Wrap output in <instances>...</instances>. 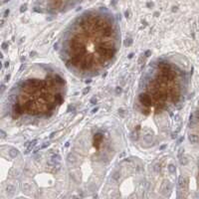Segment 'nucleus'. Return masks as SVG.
<instances>
[{"label":"nucleus","mask_w":199,"mask_h":199,"mask_svg":"<svg viewBox=\"0 0 199 199\" xmlns=\"http://www.w3.org/2000/svg\"><path fill=\"white\" fill-rule=\"evenodd\" d=\"M18 153H19V151H18V149H16V148H11L9 151V154L11 157H16L18 155Z\"/></svg>","instance_id":"nucleus-2"},{"label":"nucleus","mask_w":199,"mask_h":199,"mask_svg":"<svg viewBox=\"0 0 199 199\" xmlns=\"http://www.w3.org/2000/svg\"><path fill=\"white\" fill-rule=\"evenodd\" d=\"M132 39H129V40L125 41V45H127V46H130V44H132Z\"/></svg>","instance_id":"nucleus-9"},{"label":"nucleus","mask_w":199,"mask_h":199,"mask_svg":"<svg viewBox=\"0 0 199 199\" xmlns=\"http://www.w3.org/2000/svg\"><path fill=\"white\" fill-rule=\"evenodd\" d=\"M97 103V99H96V98H95V97H94V98H92V99H91V103H93V105H95V103Z\"/></svg>","instance_id":"nucleus-10"},{"label":"nucleus","mask_w":199,"mask_h":199,"mask_svg":"<svg viewBox=\"0 0 199 199\" xmlns=\"http://www.w3.org/2000/svg\"><path fill=\"white\" fill-rule=\"evenodd\" d=\"M138 99H140V102L145 107H151V98L148 94H140Z\"/></svg>","instance_id":"nucleus-1"},{"label":"nucleus","mask_w":199,"mask_h":199,"mask_svg":"<svg viewBox=\"0 0 199 199\" xmlns=\"http://www.w3.org/2000/svg\"><path fill=\"white\" fill-rule=\"evenodd\" d=\"M9 14V9H7V10H5V12H4V17H7V15Z\"/></svg>","instance_id":"nucleus-12"},{"label":"nucleus","mask_w":199,"mask_h":199,"mask_svg":"<svg viewBox=\"0 0 199 199\" xmlns=\"http://www.w3.org/2000/svg\"><path fill=\"white\" fill-rule=\"evenodd\" d=\"M168 170H169L171 173H174L176 171V168H175V166H174V165L170 164L169 166H168Z\"/></svg>","instance_id":"nucleus-5"},{"label":"nucleus","mask_w":199,"mask_h":199,"mask_svg":"<svg viewBox=\"0 0 199 199\" xmlns=\"http://www.w3.org/2000/svg\"><path fill=\"white\" fill-rule=\"evenodd\" d=\"M36 143H37V140H34L33 141H31V143H30L29 146H28V149H27V152H28L29 151H31V148H34V146L36 145Z\"/></svg>","instance_id":"nucleus-4"},{"label":"nucleus","mask_w":199,"mask_h":199,"mask_svg":"<svg viewBox=\"0 0 199 199\" xmlns=\"http://www.w3.org/2000/svg\"><path fill=\"white\" fill-rule=\"evenodd\" d=\"M149 54H151V51H149V50L145 52V56H146V57H148V56L149 55Z\"/></svg>","instance_id":"nucleus-14"},{"label":"nucleus","mask_w":199,"mask_h":199,"mask_svg":"<svg viewBox=\"0 0 199 199\" xmlns=\"http://www.w3.org/2000/svg\"><path fill=\"white\" fill-rule=\"evenodd\" d=\"M26 8H27V5H26V4L22 5V6H21L20 11H21V12H24V11H25V10H26Z\"/></svg>","instance_id":"nucleus-7"},{"label":"nucleus","mask_w":199,"mask_h":199,"mask_svg":"<svg viewBox=\"0 0 199 199\" xmlns=\"http://www.w3.org/2000/svg\"><path fill=\"white\" fill-rule=\"evenodd\" d=\"M125 17H129V12H125Z\"/></svg>","instance_id":"nucleus-19"},{"label":"nucleus","mask_w":199,"mask_h":199,"mask_svg":"<svg viewBox=\"0 0 199 199\" xmlns=\"http://www.w3.org/2000/svg\"><path fill=\"white\" fill-rule=\"evenodd\" d=\"M189 140L191 141V143H195V141L197 140V137H196L195 135H191L189 137Z\"/></svg>","instance_id":"nucleus-6"},{"label":"nucleus","mask_w":199,"mask_h":199,"mask_svg":"<svg viewBox=\"0 0 199 199\" xmlns=\"http://www.w3.org/2000/svg\"><path fill=\"white\" fill-rule=\"evenodd\" d=\"M7 46H8V43H3V44H2V48H3V49H6Z\"/></svg>","instance_id":"nucleus-13"},{"label":"nucleus","mask_w":199,"mask_h":199,"mask_svg":"<svg viewBox=\"0 0 199 199\" xmlns=\"http://www.w3.org/2000/svg\"><path fill=\"white\" fill-rule=\"evenodd\" d=\"M7 1H9V0H5V1H4V2H7Z\"/></svg>","instance_id":"nucleus-20"},{"label":"nucleus","mask_w":199,"mask_h":199,"mask_svg":"<svg viewBox=\"0 0 199 199\" xmlns=\"http://www.w3.org/2000/svg\"><path fill=\"white\" fill-rule=\"evenodd\" d=\"M90 90H91V89H90V87H88V88H87V89L84 90L83 94H87V93H89V92H90Z\"/></svg>","instance_id":"nucleus-11"},{"label":"nucleus","mask_w":199,"mask_h":199,"mask_svg":"<svg viewBox=\"0 0 199 199\" xmlns=\"http://www.w3.org/2000/svg\"><path fill=\"white\" fill-rule=\"evenodd\" d=\"M121 92H122V89H119V88L117 89V93H121Z\"/></svg>","instance_id":"nucleus-16"},{"label":"nucleus","mask_w":199,"mask_h":199,"mask_svg":"<svg viewBox=\"0 0 199 199\" xmlns=\"http://www.w3.org/2000/svg\"><path fill=\"white\" fill-rule=\"evenodd\" d=\"M179 93L178 92H173V94H172V102L173 103H177L178 102V100H179Z\"/></svg>","instance_id":"nucleus-3"},{"label":"nucleus","mask_w":199,"mask_h":199,"mask_svg":"<svg viewBox=\"0 0 199 199\" xmlns=\"http://www.w3.org/2000/svg\"><path fill=\"white\" fill-rule=\"evenodd\" d=\"M132 56H133V54L132 53V54H130V56H129V58L130 59V58H132Z\"/></svg>","instance_id":"nucleus-17"},{"label":"nucleus","mask_w":199,"mask_h":199,"mask_svg":"<svg viewBox=\"0 0 199 199\" xmlns=\"http://www.w3.org/2000/svg\"><path fill=\"white\" fill-rule=\"evenodd\" d=\"M54 135H55V132H53V133H51V135H50V137H54Z\"/></svg>","instance_id":"nucleus-18"},{"label":"nucleus","mask_w":199,"mask_h":199,"mask_svg":"<svg viewBox=\"0 0 199 199\" xmlns=\"http://www.w3.org/2000/svg\"><path fill=\"white\" fill-rule=\"evenodd\" d=\"M12 190H14V187L11 186V185H9V186L7 187V191H9V192H13Z\"/></svg>","instance_id":"nucleus-8"},{"label":"nucleus","mask_w":199,"mask_h":199,"mask_svg":"<svg viewBox=\"0 0 199 199\" xmlns=\"http://www.w3.org/2000/svg\"><path fill=\"white\" fill-rule=\"evenodd\" d=\"M99 110V108H96V109H94V110H93V113H96V111Z\"/></svg>","instance_id":"nucleus-15"}]
</instances>
